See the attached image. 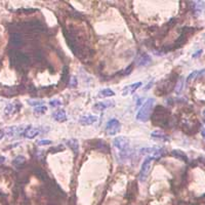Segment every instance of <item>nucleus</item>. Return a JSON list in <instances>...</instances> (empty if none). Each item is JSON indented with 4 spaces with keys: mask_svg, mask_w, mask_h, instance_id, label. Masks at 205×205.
<instances>
[{
    "mask_svg": "<svg viewBox=\"0 0 205 205\" xmlns=\"http://www.w3.org/2000/svg\"><path fill=\"white\" fill-rule=\"evenodd\" d=\"M114 147L117 150L120 151L119 152V157L121 159H126L130 155V148H129V140L127 137H116L113 141Z\"/></svg>",
    "mask_w": 205,
    "mask_h": 205,
    "instance_id": "1",
    "label": "nucleus"
},
{
    "mask_svg": "<svg viewBox=\"0 0 205 205\" xmlns=\"http://www.w3.org/2000/svg\"><path fill=\"white\" fill-rule=\"evenodd\" d=\"M154 102H155V99H148L147 101L144 102V105L141 106V108L140 109L137 115V119L138 121L146 122L149 120L150 115L152 114V111H153Z\"/></svg>",
    "mask_w": 205,
    "mask_h": 205,
    "instance_id": "2",
    "label": "nucleus"
},
{
    "mask_svg": "<svg viewBox=\"0 0 205 205\" xmlns=\"http://www.w3.org/2000/svg\"><path fill=\"white\" fill-rule=\"evenodd\" d=\"M168 118H169V113L165 108L159 106L154 111L152 115V120L154 124L164 126L168 123Z\"/></svg>",
    "mask_w": 205,
    "mask_h": 205,
    "instance_id": "3",
    "label": "nucleus"
},
{
    "mask_svg": "<svg viewBox=\"0 0 205 205\" xmlns=\"http://www.w3.org/2000/svg\"><path fill=\"white\" fill-rule=\"evenodd\" d=\"M141 154L149 155V157L153 159H158L164 155L165 150L163 148H145V149L141 150Z\"/></svg>",
    "mask_w": 205,
    "mask_h": 205,
    "instance_id": "4",
    "label": "nucleus"
},
{
    "mask_svg": "<svg viewBox=\"0 0 205 205\" xmlns=\"http://www.w3.org/2000/svg\"><path fill=\"white\" fill-rule=\"evenodd\" d=\"M121 129V124L117 119H111L110 121H108L106 125V132L108 135H114L118 133Z\"/></svg>",
    "mask_w": 205,
    "mask_h": 205,
    "instance_id": "5",
    "label": "nucleus"
},
{
    "mask_svg": "<svg viewBox=\"0 0 205 205\" xmlns=\"http://www.w3.org/2000/svg\"><path fill=\"white\" fill-rule=\"evenodd\" d=\"M153 160H154L153 158L148 157L146 160L144 161L143 165H141V171H140V180L141 182H145V180H147V177L149 176L150 170H151V163H152Z\"/></svg>",
    "mask_w": 205,
    "mask_h": 205,
    "instance_id": "6",
    "label": "nucleus"
},
{
    "mask_svg": "<svg viewBox=\"0 0 205 205\" xmlns=\"http://www.w3.org/2000/svg\"><path fill=\"white\" fill-rule=\"evenodd\" d=\"M11 60L16 63H19V64H27V63H29V56H27L22 52H16V51L13 52V59Z\"/></svg>",
    "mask_w": 205,
    "mask_h": 205,
    "instance_id": "7",
    "label": "nucleus"
},
{
    "mask_svg": "<svg viewBox=\"0 0 205 205\" xmlns=\"http://www.w3.org/2000/svg\"><path fill=\"white\" fill-rule=\"evenodd\" d=\"M96 121H98V117L92 116V115H84L82 117H80L79 119V122L82 125H91Z\"/></svg>",
    "mask_w": 205,
    "mask_h": 205,
    "instance_id": "8",
    "label": "nucleus"
},
{
    "mask_svg": "<svg viewBox=\"0 0 205 205\" xmlns=\"http://www.w3.org/2000/svg\"><path fill=\"white\" fill-rule=\"evenodd\" d=\"M141 85V82H137V83L131 84V85L126 86V87H124V88H123V90H122V95H124V96H125V95H131V93H133L135 90H137Z\"/></svg>",
    "mask_w": 205,
    "mask_h": 205,
    "instance_id": "9",
    "label": "nucleus"
},
{
    "mask_svg": "<svg viewBox=\"0 0 205 205\" xmlns=\"http://www.w3.org/2000/svg\"><path fill=\"white\" fill-rule=\"evenodd\" d=\"M151 63V58L147 53H141V56H138V58L137 59V66H147Z\"/></svg>",
    "mask_w": 205,
    "mask_h": 205,
    "instance_id": "10",
    "label": "nucleus"
},
{
    "mask_svg": "<svg viewBox=\"0 0 205 205\" xmlns=\"http://www.w3.org/2000/svg\"><path fill=\"white\" fill-rule=\"evenodd\" d=\"M114 105H115V104H114V102H113V101H105V102H98V104H96V105H95L93 109H95V110H98V111H102V110L107 109V108L113 107Z\"/></svg>",
    "mask_w": 205,
    "mask_h": 205,
    "instance_id": "11",
    "label": "nucleus"
},
{
    "mask_svg": "<svg viewBox=\"0 0 205 205\" xmlns=\"http://www.w3.org/2000/svg\"><path fill=\"white\" fill-rule=\"evenodd\" d=\"M52 117L59 122H65L67 120V115L64 110H58L52 113Z\"/></svg>",
    "mask_w": 205,
    "mask_h": 205,
    "instance_id": "12",
    "label": "nucleus"
},
{
    "mask_svg": "<svg viewBox=\"0 0 205 205\" xmlns=\"http://www.w3.org/2000/svg\"><path fill=\"white\" fill-rule=\"evenodd\" d=\"M39 134V130L37 128H34V127H28L26 129L25 131H24V137L26 138H34L36 135Z\"/></svg>",
    "mask_w": 205,
    "mask_h": 205,
    "instance_id": "13",
    "label": "nucleus"
},
{
    "mask_svg": "<svg viewBox=\"0 0 205 205\" xmlns=\"http://www.w3.org/2000/svg\"><path fill=\"white\" fill-rule=\"evenodd\" d=\"M151 137L153 138H155V140H160V141H169V137H167L166 134H164L163 132L160 131V130H155L152 132V134H151Z\"/></svg>",
    "mask_w": 205,
    "mask_h": 205,
    "instance_id": "14",
    "label": "nucleus"
},
{
    "mask_svg": "<svg viewBox=\"0 0 205 205\" xmlns=\"http://www.w3.org/2000/svg\"><path fill=\"white\" fill-rule=\"evenodd\" d=\"M67 144H68V146L73 150L75 155H77L78 150H79V144H78V141L75 140V138H71V140L67 141Z\"/></svg>",
    "mask_w": 205,
    "mask_h": 205,
    "instance_id": "15",
    "label": "nucleus"
},
{
    "mask_svg": "<svg viewBox=\"0 0 205 205\" xmlns=\"http://www.w3.org/2000/svg\"><path fill=\"white\" fill-rule=\"evenodd\" d=\"M11 44L14 45V46H20L21 44H22V36H21L20 34H17V33H14V34L11 35Z\"/></svg>",
    "mask_w": 205,
    "mask_h": 205,
    "instance_id": "16",
    "label": "nucleus"
},
{
    "mask_svg": "<svg viewBox=\"0 0 205 205\" xmlns=\"http://www.w3.org/2000/svg\"><path fill=\"white\" fill-rule=\"evenodd\" d=\"M172 155H173L176 158L180 159V160H182V161H188V157H187V155L183 152V151L173 150V151H172Z\"/></svg>",
    "mask_w": 205,
    "mask_h": 205,
    "instance_id": "17",
    "label": "nucleus"
},
{
    "mask_svg": "<svg viewBox=\"0 0 205 205\" xmlns=\"http://www.w3.org/2000/svg\"><path fill=\"white\" fill-rule=\"evenodd\" d=\"M99 96H102V98H107V96H113L115 95V92L113 91V90H111L109 88L107 89H102L99 91Z\"/></svg>",
    "mask_w": 205,
    "mask_h": 205,
    "instance_id": "18",
    "label": "nucleus"
},
{
    "mask_svg": "<svg viewBox=\"0 0 205 205\" xmlns=\"http://www.w3.org/2000/svg\"><path fill=\"white\" fill-rule=\"evenodd\" d=\"M25 161H26L25 157H23V156H17V157L14 160L13 163H14V165H16V166H20V165L25 163Z\"/></svg>",
    "mask_w": 205,
    "mask_h": 205,
    "instance_id": "19",
    "label": "nucleus"
},
{
    "mask_svg": "<svg viewBox=\"0 0 205 205\" xmlns=\"http://www.w3.org/2000/svg\"><path fill=\"white\" fill-rule=\"evenodd\" d=\"M47 111L46 107L44 106H40V107H36L34 110V114L35 115H41V114H44Z\"/></svg>",
    "mask_w": 205,
    "mask_h": 205,
    "instance_id": "20",
    "label": "nucleus"
},
{
    "mask_svg": "<svg viewBox=\"0 0 205 205\" xmlns=\"http://www.w3.org/2000/svg\"><path fill=\"white\" fill-rule=\"evenodd\" d=\"M28 104L31 105V106L40 107L41 105L44 104V102H43V101H40V99H30V101H28Z\"/></svg>",
    "mask_w": 205,
    "mask_h": 205,
    "instance_id": "21",
    "label": "nucleus"
},
{
    "mask_svg": "<svg viewBox=\"0 0 205 205\" xmlns=\"http://www.w3.org/2000/svg\"><path fill=\"white\" fill-rule=\"evenodd\" d=\"M198 73H199V72H198V71H194V72H193V73H191V74H190V75H189V76H188V78H187V83H188V84H189L190 82H191V81H192V80H194V79H195V78H196V77H197V75H198Z\"/></svg>",
    "mask_w": 205,
    "mask_h": 205,
    "instance_id": "22",
    "label": "nucleus"
},
{
    "mask_svg": "<svg viewBox=\"0 0 205 205\" xmlns=\"http://www.w3.org/2000/svg\"><path fill=\"white\" fill-rule=\"evenodd\" d=\"M14 111H17L16 106H14V105H8V106L6 107V109H5V113L6 114H13Z\"/></svg>",
    "mask_w": 205,
    "mask_h": 205,
    "instance_id": "23",
    "label": "nucleus"
},
{
    "mask_svg": "<svg viewBox=\"0 0 205 205\" xmlns=\"http://www.w3.org/2000/svg\"><path fill=\"white\" fill-rule=\"evenodd\" d=\"M49 105L51 107H59L62 105V102L59 101V99H51V101L49 102Z\"/></svg>",
    "mask_w": 205,
    "mask_h": 205,
    "instance_id": "24",
    "label": "nucleus"
},
{
    "mask_svg": "<svg viewBox=\"0 0 205 205\" xmlns=\"http://www.w3.org/2000/svg\"><path fill=\"white\" fill-rule=\"evenodd\" d=\"M183 84H184V80H183V79H180L179 82H176V92H180V90H182Z\"/></svg>",
    "mask_w": 205,
    "mask_h": 205,
    "instance_id": "25",
    "label": "nucleus"
},
{
    "mask_svg": "<svg viewBox=\"0 0 205 205\" xmlns=\"http://www.w3.org/2000/svg\"><path fill=\"white\" fill-rule=\"evenodd\" d=\"M50 144H51V141H48V140H42L37 143V145H39V146H46V145H50Z\"/></svg>",
    "mask_w": 205,
    "mask_h": 205,
    "instance_id": "26",
    "label": "nucleus"
},
{
    "mask_svg": "<svg viewBox=\"0 0 205 205\" xmlns=\"http://www.w3.org/2000/svg\"><path fill=\"white\" fill-rule=\"evenodd\" d=\"M69 84H70V87H75L77 84V81H76V78L75 77H71L70 78V82H69Z\"/></svg>",
    "mask_w": 205,
    "mask_h": 205,
    "instance_id": "27",
    "label": "nucleus"
},
{
    "mask_svg": "<svg viewBox=\"0 0 205 205\" xmlns=\"http://www.w3.org/2000/svg\"><path fill=\"white\" fill-rule=\"evenodd\" d=\"M68 77V69L65 68L64 69V72H63V76H62V80L63 81H66V79H67Z\"/></svg>",
    "mask_w": 205,
    "mask_h": 205,
    "instance_id": "28",
    "label": "nucleus"
},
{
    "mask_svg": "<svg viewBox=\"0 0 205 205\" xmlns=\"http://www.w3.org/2000/svg\"><path fill=\"white\" fill-rule=\"evenodd\" d=\"M201 53H202V50H198L197 52L195 53V55H193V58H194V59L198 58L199 56H201Z\"/></svg>",
    "mask_w": 205,
    "mask_h": 205,
    "instance_id": "29",
    "label": "nucleus"
},
{
    "mask_svg": "<svg viewBox=\"0 0 205 205\" xmlns=\"http://www.w3.org/2000/svg\"><path fill=\"white\" fill-rule=\"evenodd\" d=\"M201 132H202V134H203V137L205 138V128L204 127H201Z\"/></svg>",
    "mask_w": 205,
    "mask_h": 205,
    "instance_id": "30",
    "label": "nucleus"
},
{
    "mask_svg": "<svg viewBox=\"0 0 205 205\" xmlns=\"http://www.w3.org/2000/svg\"><path fill=\"white\" fill-rule=\"evenodd\" d=\"M4 161H5V158H4V157H0V164L3 163Z\"/></svg>",
    "mask_w": 205,
    "mask_h": 205,
    "instance_id": "31",
    "label": "nucleus"
},
{
    "mask_svg": "<svg viewBox=\"0 0 205 205\" xmlns=\"http://www.w3.org/2000/svg\"><path fill=\"white\" fill-rule=\"evenodd\" d=\"M3 135H4V134H3V131L0 130V140H1V138L3 137Z\"/></svg>",
    "mask_w": 205,
    "mask_h": 205,
    "instance_id": "32",
    "label": "nucleus"
},
{
    "mask_svg": "<svg viewBox=\"0 0 205 205\" xmlns=\"http://www.w3.org/2000/svg\"><path fill=\"white\" fill-rule=\"evenodd\" d=\"M203 114H204V116H205V110H204V112H203Z\"/></svg>",
    "mask_w": 205,
    "mask_h": 205,
    "instance_id": "33",
    "label": "nucleus"
}]
</instances>
